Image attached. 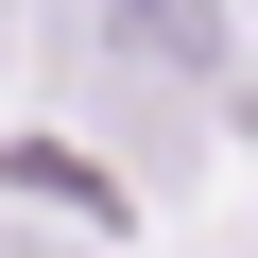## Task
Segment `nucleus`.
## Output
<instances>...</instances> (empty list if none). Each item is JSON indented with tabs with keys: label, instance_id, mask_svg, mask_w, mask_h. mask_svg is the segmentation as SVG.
I'll return each mask as SVG.
<instances>
[{
	"label": "nucleus",
	"instance_id": "f257e3e1",
	"mask_svg": "<svg viewBox=\"0 0 258 258\" xmlns=\"http://www.w3.org/2000/svg\"><path fill=\"white\" fill-rule=\"evenodd\" d=\"M207 52H224V35H207V0H120V69H172V86H189Z\"/></svg>",
	"mask_w": 258,
	"mask_h": 258
}]
</instances>
